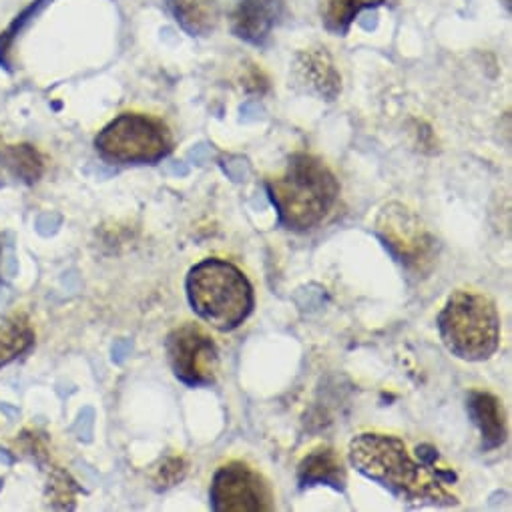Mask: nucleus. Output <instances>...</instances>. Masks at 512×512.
Listing matches in <instances>:
<instances>
[{"mask_svg": "<svg viewBox=\"0 0 512 512\" xmlns=\"http://www.w3.org/2000/svg\"><path fill=\"white\" fill-rule=\"evenodd\" d=\"M103 159L121 165H155L169 157L173 133L157 117L143 113H121L95 139Z\"/></svg>", "mask_w": 512, "mask_h": 512, "instance_id": "obj_5", "label": "nucleus"}, {"mask_svg": "<svg viewBox=\"0 0 512 512\" xmlns=\"http://www.w3.org/2000/svg\"><path fill=\"white\" fill-rule=\"evenodd\" d=\"M388 0H320V19L334 37H346L364 11L378 9Z\"/></svg>", "mask_w": 512, "mask_h": 512, "instance_id": "obj_14", "label": "nucleus"}, {"mask_svg": "<svg viewBox=\"0 0 512 512\" xmlns=\"http://www.w3.org/2000/svg\"><path fill=\"white\" fill-rule=\"evenodd\" d=\"M35 342V332L25 316H15L7 324L0 326V366L9 364L23 352H27Z\"/></svg>", "mask_w": 512, "mask_h": 512, "instance_id": "obj_16", "label": "nucleus"}, {"mask_svg": "<svg viewBox=\"0 0 512 512\" xmlns=\"http://www.w3.org/2000/svg\"><path fill=\"white\" fill-rule=\"evenodd\" d=\"M0 464H5V466L13 464V456L7 450H3V448H0Z\"/></svg>", "mask_w": 512, "mask_h": 512, "instance_id": "obj_24", "label": "nucleus"}, {"mask_svg": "<svg viewBox=\"0 0 512 512\" xmlns=\"http://www.w3.org/2000/svg\"><path fill=\"white\" fill-rule=\"evenodd\" d=\"M189 472V462L185 460V456H167L153 472V486L157 490H167L177 486L179 482H183V478Z\"/></svg>", "mask_w": 512, "mask_h": 512, "instance_id": "obj_18", "label": "nucleus"}, {"mask_svg": "<svg viewBox=\"0 0 512 512\" xmlns=\"http://www.w3.org/2000/svg\"><path fill=\"white\" fill-rule=\"evenodd\" d=\"M165 9L189 37H209L221 19L217 0H165Z\"/></svg>", "mask_w": 512, "mask_h": 512, "instance_id": "obj_13", "label": "nucleus"}, {"mask_svg": "<svg viewBox=\"0 0 512 512\" xmlns=\"http://www.w3.org/2000/svg\"><path fill=\"white\" fill-rule=\"evenodd\" d=\"M165 350L175 378L185 386L199 388L217 380L219 350L201 326L193 322L179 324L167 336Z\"/></svg>", "mask_w": 512, "mask_h": 512, "instance_id": "obj_8", "label": "nucleus"}, {"mask_svg": "<svg viewBox=\"0 0 512 512\" xmlns=\"http://www.w3.org/2000/svg\"><path fill=\"white\" fill-rule=\"evenodd\" d=\"M49 490H51L53 506L73 508V496L77 492V486L65 470L53 468V474H51V480H49Z\"/></svg>", "mask_w": 512, "mask_h": 512, "instance_id": "obj_19", "label": "nucleus"}, {"mask_svg": "<svg viewBox=\"0 0 512 512\" xmlns=\"http://www.w3.org/2000/svg\"><path fill=\"white\" fill-rule=\"evenodd\" d=\"M185 292L193 312L219 332L237 330L255 306L247 276L235 264L219 258L195 264L187 274Z\"/></svg>", "mask_w": 512, "mask_h": 512, "instance_id": "obj_3", "label": "nucleus"}, {"mask_svg": "<svg viewBox=\"0 0 512 512\" xmlns=\"http://www.w3.org/2000/svg\"><path fill=\"white\" fill-rule=\"evenodd\" d=\"M376 233L410 272L424 274L436 260V239L420 217L402 203H388L376 217Z\"/></svg>", "mask_w": 512, "mask_h": 512, "instance_id": "obj_6", "label": "nucleus"}, {"mask_svg": "<svg viewBox=\"0 0 512 512\" xmlns=\"http://www.w3.org/2000/svg\"><path fill=\"white\" fill-rule=\"evenodd\" d=\"M0 486H3V480H0Z\"/></svg>", "mask_w": 512, "mask_h": 512, "instance_id": "obj_25", "label": "nucleus"}, {"mask_svg": "<svg viewBox=\"0 0 512 512\" xmlns=\"http://www.w3.org/2000/svg\"><path fill=\"white\" fill-rule=\"evenodd\" d=\"M280 223L290 231H310L322 225L340 199V181L316 155L294 153L284 171L266 181Z\"/></svg>", "mask_w": 512, "mask_h": 512, "instance_id": "obj_2", "label": "nucleus"}, {"mask_svg": "<svg viewBox=\"0 0 512 512\" xmlns=\"http://www.w3.org/2000/svg\"><path fill=\"white\" fill-rule=\"evenodd\" d=\"M298 482L302 488L326 484L338 492H344L348 484V474L342 456L332 446H316L300 460Z\"/></svg>", "mask_w": 512, "mask_h": 512, "instance_id": "obj_12", "label": "nucleus"}, {"mask_svg": "<svg viewBox=\"0 0 512 512\" xmlns=\"http://www.w3.org/2000/svg\"><path fill=\"white\" fill-rule=\"evenodd\" d=\"M51 3H53V0H33V3L21 15H17L15 21L3 33H0V65H3L5 69L13 71L11 53H13L15 41L35 21V17H39Z\"/></svg>", "mask_w": 512, "mask_h": 512, "instance_id": "obj_17", "label": "nucleus"}, {"mask_svg": "<svg viewBox=\"0 0 512 512\" xmlns=\"http://www.w3.org/2000/svg\"><path fill=\"white\" fill-rule=\"evenodd\" d=\"M57 225H59V215H55V213H45V215H41V217L37 219V229H39V233H43V235L53 233V231L57 229Z\"/></svg>", "mask_w": 512, "mask_h": 512, "instance_id": "obj_22", "label": "nucleus"}, {"mask_svg": "<svg viewBox=\"0 0 512 512\" xmlns=\"http://www.w3.org/2000/svg\"><path fill=\"white\" fill-rule=\"evenodd\" d=\"M243 87L247 93H258V95H264L270 87L268 83V77L262 73L260 67L251 65V69H247V73L243 75Z\"/></svg>", "mask_w": 512, "mask_h": 512, "instance_id": "obj_20", "label": "nucleus"}, {"mask_svg": "<svg viewBox=\"0 0 512 512\" xmlns=\"http://www.w3.org/2000/svg\"><path fill=\"white\" fill-rule=\"evenodd\" d=\"M348 460L360 474L388 488L404 502L438 506L458 502L448 488L456 482V474L430 444H418L416 458H412L402 438L364 432L350 442Z\"/></svg>", "mask_w": 512, "mask_h": 512, "instance_id": "obj_1", "label": "nucleus"}, {"mask_svg": "<svg viewBox=\"0 0 512 512\" xmlns=\"http://www.w3.org/2000/svg\"><path fill=\"white\" fill-rule=\"evenodd\" d=\"M0 410H3V412L9 416L11 422L19 418V408H15V406H11V404H0Z\"/></svg>", "mask_w": 512, "mask_h": 512, "instance_id": "obj_23", "label": "nucleus"}, {"mask_svg": "<svg viewBox=\"0 0 512 512\" xmlns=\"http://www.w3.org/2000/svg\"><path fill=\"white\" fill-rule=\"evenodd\" d=\"M294 79L304 91L324 101H336L342 93V75L330 53L322 47L304 49L296 55Z\"/></svg>", "mask_w": 512, "mask_h": 512, "instance_id": "obj_10", "label": "nucleus"}, {"mask_svg": "<svg viewBox=\"0 0 512 512\" xmlns=\"http://www.w3.org/2000/svg\"><path fill=\"white\" fill-rule=\"evenodd\" d=\"M11 169V173L25 183H35L45 171L41 153L33 145H5L0 139V167Z\"/></svg>", "mask_w": 512, "mask_h": 512, "instance_id": "obj_15", "label": "nucleus"}, {"mask_svg": "<svg viewBox=\"0 0 512 512\" xmlns=\"http://www.w3.org/2000/svg\"><path fill=\"white\" fill-rule=\"evenodd\" d=\"M209 502L215 512H270L276 508L268 478L243 460H231L217 468Z\"/></svg>", "mask_w": 512, "mask_h": 512, "instance_id": "obj_7", "label": "nucleus"}, {"mask_svg": "<svg viewBox=\"0 0 512 512\" xmlns=\"http://www.w3.org/2000/svg\"><path fill=\"white\" fill-rule=\"evenodd\" d=\"M466 410L472 424L478 428L484 450L500 448L506 442V416L502 402L486 390H470Z\"/></svg>", "mask_w": 512, "mask_h": 512, "instance_id": "obj_11", "label": "nucleus"}, {"mask_svg": "<svg viewBox=\"0 0 512 512\" xmlns=\"http://www.w3.org/2000/svg\"><path fill=\"white\" fill-rule=\"evenodd\" d=\"M3 274H5L9 280H13V278L19 274V262H17V258H15V249H13V247H9L7 253L3 255Z\"/></svg>", "mask_w": 512, "mask_h": 512, "instance_id": "obj_21", "label": "nucleus"}, {"mask_svg": "<svg viewBox=\"0 0 512 512\" xmlns=\"http://www.w3.org/2000/svg\"><path fill=\"white\" fill-rule=\"evenodd\" d=\"M286 15V0H237L229 17V27L235 39L266 47Z\"/></svg>", "mask_w": 512, "mask_h": 512, "instance_id": "obj_9", "label": "nucleus"}, {"mask_svg": "<svg viewBox=\"0 0 512 512\" xmlns=\"http://www.w3.org/2000/svg\"><path fill=\"white\" fill-rule=\"evenodd\" d=\"M436 324L446 350L464 362L490 360L500 346V314L482 292H452Z\"/></svg>", "mask_w": 512, "mask_h": 512, "instance_id": "obj_4", "label": "nucleus"}]
</instances>
